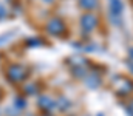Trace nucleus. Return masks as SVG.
Masks as SVG:
<instances>
[{"label":"nucleus","instance_id":"f257e3e1","mask_svg":"<svg viewBox=\"0 0 133 116\" xmlns=\"http://www.w3.org/2000/svg\"><path fill=\"white\" fill-rule=\"evenodd\" d=\"M8 76H9L11 80L19 82V80H22V79H23L25 73H23V68H22L20 65H12V67L8 70Z\"/></svg>","mask_w":133,"mask_h":116}]
</instances>
